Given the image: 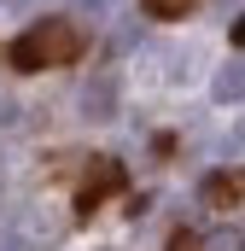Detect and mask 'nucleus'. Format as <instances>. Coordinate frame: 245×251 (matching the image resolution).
I'll use <instances>...</instances> for the list:
<instances>
[{
	"instance_id": "nucleus-1",
	"label": "nucleus",
	"mask_w": 245,
	"mask_h": 251,
	"mask_svg": "<svg viewBox=\"0 0 245 251\" xmlns=\"http://www.w3.org/2000/svg\"><path fill=\"white\" fill-rule=\"evenodd\" d=\"M82 24L76 18H41L35 29H24L12 41V64L18 70H59V64H76L82 59Z\"/></svg>"
},
{
	"instance_id": "nucleus-6",
	"label": "nucleus",
	"mask_w": 245,
	"mask_h": 251,
	"mask_svg": "<svg viewBox=\"0 0 245 251\" xmlns=\"http://www.w3.org/2000/svg\"><path fill=\"white\" fill-rule=\"evenodd\" d=\"M240 181H234V176H228V181H210V187H204V204H234V199H240Z\"/></svg>"
},
{
	"instance_id": "nucleus-9",
	"label": "nucleus",
	"mask_w": 245,
	"mask_h": 251,
	"mask_svg": "<svg viewBox=\"0 0 245 251\" xmlns=\"http://www.w3.org/2000/svg\"><path fill=\"white\" fill-rule=\"evenodd\" d=\"M228 152H245V123L234 128V134H228Z\"/></svg>"
},
{
	"instance_id": "nucleus-10",
	"label": "nucleus",
	"mask_w": 245,
	"mask_h": 251,
	"mask_svg": "<svg viewBox=\"0 0 245 251\" xmlns=\"http://www.w3.org/2000/svg\"><path fill=\"white\" fill-rule=\"evenodd\" d=\"M0 251H24V240L18 234H0Z\"/></svg>"
},
{
	"instance_id": "nucleus-2",
	"label": "nucleus",
	"mask_w": 245,
	"mask_h": 251,
	"mask_svg": "<svg viewBox=\"0 0 245 251\" xmlns=\"http://www.w3.org/2000/svg\"><path fill=\"white\" fill-rule=\"evenodd\" d=\"M82 117H94V123L117 117V76H111V70L88 76V88H82Z\"/></svg>"
},
{
	"instance_id": "nucleus-4",
	"label": "nucleus",
	"mask_w": 245,
	"mask_h": 251,
	"mask_svg": "<svg viewBox=\"0 0 245 251\" xmlns=\"http://www.w3.org/2000/svg\"><path fill=\"white\" fill-rule=\"evenodd\" d=\"M111 187H117V164H105V158H99V164H94V181H82V216H88V210H99V199H105Z\"/></svg>"
},
{
	"instance_id": "nucleus-7",
	"label": "nucleus",
	"mask_w": 245,
	"mask_h": 251,
	"mask_svg": "<svg viewBox=\"0 0 245 251\" xmlns=\"http://www.w3.org/2000/svg\"><path fill=\"white\" fill-rule=\"evenodd\" d=\"M140 6H146L152 18H181V12H193V6H198V0H140Z\"/></svg>"
},
{
	"instance_id": "nucleus-5",
	"label": "nucleus",
	"mask_w": 245,
	"mask_h": 251,
	"mask_svg": "<svg viewBox=\"0 0 245 251\" xmlns=\"http://www.w3.org/2000/svg\"><path fill=\"white\" fill-rule=\"evenodd\" d=\"M216 100L228 105V100H245V64H228L222 76H216Z\"/></svg>"
},
{
	"instance_id": "nucleus-8",
	"label": "nucleus",
	"mask_w": 245,
	"mask_h": 251,
	"mask_svg": "<svg viewBox=\"0 0 245 251\" xmlns=\"http://www.w3.org/2000/svg\"><path fill=\"white\" fill-rule=\"evenodd\" d=\"M18 123V105H6V100H0V128H12Z\"/></svg>"
},
{
	"instance_id": "nucleus-3",
	"label": "nucleus",
	"mask_w": 245,
	"mask_h": 251,
	"mask_svg": "<svg viewBox=\"0 0 245 251\" xmlns=\"http://www.w3.org/2000/svg\"><path fill=\"white\" fill-rule=\"evenodd\" d=\"M170 251H245V228H216V234H175Z\"/></svg>"
}]
</instances>
